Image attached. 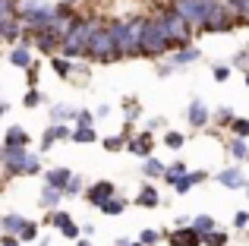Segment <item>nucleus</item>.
Returning <instances> with one entry per match:
<instances>
[{"label": "nucleus", "instance_id": "nucleus-1", "mask_svg": "<svg viewBox=\"0 0 249 246\" xmlns=\"http://www.w3.org/2000/svg\"><path fill=\"white\" fill-rule=\"evenodd\" d=\"M142 32H145V19H139V16L110 22V35H114L117 54H120V57L142 54Z\"/></svg>", "mask_w": 249, "mask_h": 246}, {"label": "nucleus", "instance_id": "nucleus-2", "mask_svg": "<svg viewBox=\"0 0 249 246\" xmlns=\"http://www.w3.org/2000/svg\"><path fill=\"white\" fill-rule=\"evenodd\" d=\"M98 22H101V19H85V16H79L73 22V29L67 32V38H63V44H60V51H63L67 60L89 57V44H91V38H95Z\"/></svg>", "mask_w": 249, "mask_h": 246}, {"label": "nucleus", "instance_id": "nucleus-3", "mask_svg": "<svg viewBox=\"0 0 249 246\" xmlns=\"http://www.w3.org/2000/svg\"><path fill=\"white\" fill-rule=\"evenodd\" d=\"M224 6V0H174V10L186 19L193 29H205V22Z\"/></svg>", "mask_w": 249, "mask_h": 246}, {"label": "nucleus", "instance_id": "nucleus-4", "mask_svg": "<svg viewBox=\"0 0 249 246\" xmlns=\"http://www.w3.org/2000/svg\"><path fill=\"white\" fill-rule=\"evenodd\" d=\"M167 51H174V41H170L167 29L161 25L158 16L145 19V32H142V54L145 57H164Z\"/></svg>", "mask_w": 249, "mask_h": 246}, {"label": "nucleus", "instance_id": "nucleus-5", "mask_svg": "<svg viewBox=\"0 0 249 246\" xmlns=\"http://www.w3.org/2000/svg\"><path fill=\"white\" fill-rule=\"evenodd\" d=\"M89 60L91 63H114V60H120L114 35H110V22H104V19L98 22L95 38H91V44H89Z\"/></svg>", "mask_w": 249, "mask_h": 246}, {"label": "nucleus", "instance_id": "nucleus-6", "mask_svg": "<svg viewBox=\"0 0 249 246\" xmlns=\"http://www.w3.org/2000/svg\"><path fill=\"white\" fill-rule=\"evenodd\" d=\"M155 16L161 19V25L167 29V35H170V41H174V51H180V48H189V35H193V25L186 22V19L180 16V13L174 10V6H167V10H161V13H155Z\"/></svg>", "mask_w": 249, "mask_h": 246}, {"label": "nucleus", "instance_id": "nucleus-7", "mask_svg": "<svg viewBox=\"0 0 249 246\" xmlns=\"http://www.w3.org/2000/svg\"><path fill=\"white\" fill-rule=\"evenodd\" d=\"M29 148H0V161H3V174L6 177H25L29 174Z\"/></svg>", "mask_w": 249, "mask_h": 246}, {"label": "nucleus", "instance_id": "nucleus-8", "mask_svg": "<svg viewBox=\"0 0 249 246\" xmlns=\"http://www.w3.org/2000/svg\"><path fill=\"white\" fill-rule=\"evenodd\" d=\"M114 196H117V186L110 183V180H98V183H91L89 190H85V199H89L95 209H101V205L110 202Z\"/></svg>", "mask_w": 249, "mask_h": 246}, {"label": "nucleus", "instance_id": "nucleus-9", "mask_svg": "<svg viewBox=\"0 0 249 246\" xmlns=\"http://www.w3.org/2000/svg\"><path fill=\"white\" fill-rule=\"evenodd\" d=\"M48 224H51V228H57L63 237H67V240H76V243H79V228L73 224V218H70L67 211H60V209H57V211H48Z\"/></svg>", "mask_w": 249, "mask_h": 246}, {"label": "nucleus", "instance_id": "nucleus-10", "mask_svg": "<svg viewBox=\"0 0 249 246\" xmlns=\"http://www.w3.org/2000/svg\"><path fill=\"white\" fill-rule=\"evenodd\" d=\"M212 117H214V114L208 111V105H205V101H199V98H196L193 105H189V111H186L189 126H196V129H205L208 123H212Z\"/></svg>", "mask_w": 249, "mask_h": 246}, {"label": "nucleus", "instance_id": "nucleus-11", "mask_svg": "<svg viewBox=\"0 0 249 246\" xmlns=\"http://www.w3.org/2000/svg\"><path fill=\"white\" fill-rule=\"evenodd\" d=\"M167 240H170V246H202L205 243L202 234L193 228V224H189V228H177V234H170Z\"/></svg>", "mask_w": 249, "mask_h": 246}, {"label": "nucleus", "instance_id": "nucleus-12", "mask_svg": "<svg viewBox=\"0 0 249 246\" xmlns=\"http://www.w3.org/2000/svg\"><path fill=\"white\" fill-rule=\"evenodd\" d=\"M126 148H129L133 155L148 158V155H152V148H155V133H139V136H133V139L126 142Z\"/></svg>", "mask_w": 249, "mask_h": 246}, {"label": "nucleus", "instance_id": "nucleus-13", "mask_svg": "<svg viewBox=\"0 0 249 246\" xmlns=\"http://www.w3.org/2000/svg\"><path fill=\"white\" fill-rule=\"evenodd\" d=\"M76 177V174L73 171H70V167H51V171L48 174H44V180H48V186H54V190H67V186H70V180H73Z\"/></svg>", "mask_w": 249, "mask_h": 246}, {"label": "nucleus", "instance_id": "nucleus-14", "mask_svg": "<svg viewBox=\"0 0 249 246\" xmlns=\"http://www.w3.org/2000/svg\"><path fill=\"white\" fill-rule=\"evenodd\" d=\"M218 183L227 186V190H246V180H243V171L240 167H224L218 174Z\"/></svg>", "mask_w": 249, "mask_h": 246}, {"label": "nucleus", "instance_id": "nucleus-15", "mask_svg": "<svg viewBox=\"0 0 249 246\" xmlns=\"http://www.w3.org/2000/svg\"><path fill=\"white\" fill-rule=\"evenodd\" d=\"M25 224H29V221H25L22 215H3V218H0V234H3V237H19L25 230Z\"/></svg>", "mask_w": 249, "mask_h": 246}, {"label": "nucleus", "instance_id": "nucleus-16", "mask_svg": "<svg viewBox=\"0 0 249 246\" xmlns=\"http://www.w3.org/2000/svg\"><path fill=\"white\" fill-rule=\"evenodd\" d=\"M60 139H73V129H70L67 123H54V126L41 136V148H51L54 142H60Z\"/></svg>", "mask_w": 249, "mask_h": 246}, {"label": "nucleus", "instance_id": "nucleus-17", "mask_svg": "<svg viewBox=\"0 0 249 246\" xmlns=\"http://www.w3.org/2000/svg\"><path fill=\"white\" fill-rule=\"evenodd\" d=\"M199 48H193V44H189V48H180V51H174V57H170V67L174 70H180V67H189V63H196L199 60Z\"/></svg>", "mask_w": 249, "mask_h": 246}, {"label": "nucleus", "instance_id": "nucleus-18", "mask_svg": "<svg viewBox=\"0 0 249 246\" xmlns=\"http://www.w3.org/2000/svg\"><path fill=\"white\" fill-rule=\"evenodd\" d=\"M10 63H13V67H19V70H25V73L35 67V60H32V51L25 48V44H19V48L10 51Z\"/></svg>", "mask_w": 249, "mask_h": 246}, {"label": "nucleus", "instance_id": "nucleus-19", "mask_svg": "<svg viewBox=\"0 0 249 246\" xmlns=\"http://www.w3.org/2000/svg\"><path fill=\"white\" fill-rule=\"evenodd\" d=\"M3 145H10V148H29V133H25L22 126H10L3 133Z\"/></svg>", "mask_w": 249, "mask_h": 246}, {"label": "nucleus", "instance_id": "nucleus-20", "mask_svg": "<svg viewBox=\"0 0 249 246\" xmlns=\"http://www.w3.org/2000/svg\"><path fill=\"white\" fill-rule=\"evenodd\" d=\"M158 202H161V196H158V190H155V183H145L139 190V196H136V205H142V209H155Z\"/></svg>", "mask_w": 249, "mask_h": 246}, {"label": "nucleus", "instance_id": "nucleus-21", "mask_svg": "<svg viewBox=\"0 0 249 246\" xmlns=\"http://www.w3.org/2000/svg\"><path fill=\"white\" fill-rule=\"evenodd\" d=\"M205 177H208L205 171H193V174H186V177H180V180H177V183H174V190H177V193L183 196V193H189V190H193L196 183H202Z\"/></svg>", "mask_w": 249, "mask_h": 246}, {"label": "nucleus", "instance_id": "nucleus-22", "mask_svg": "<svg viewBox=\"0 0 249 246\" xmlns=\"http://www.w3.org/2000/svg\"><path fill=\"white\" fill-rule=\"evenodd\" d=\"M60 199H63V193H60V190H54V186H48V183H44V190H41V209L57 211Z\"/></svg>", "mask_w": 249, "mask_h": 246}, {"label": "nucleus", "instance_id": "nucleus-23", "mask_svg": "<svg viewBox=\"0 0 249 246\" xmlns=\"http://www.w3.org/2000/svg\"><path fill=\"white\" fill-rule=\"evenodd\" d=\"M51 70H54L57 76H63V79L76 76V67H73V60H67V57H51Z\"/></svg>", "mask_w": 249, "mask_h": 246}, {"label": "nucleus", "instance_id": "nucleus-24", "mask_svg": "<svg viewBox=\"0 0 249 246\" xmlns=\"http://www.w3.org/2000/svg\"><path fill=\"white\" fill-rule=\"evenodd\" d=\"M227 152H231V158H237V161H246V158H249L246 139H237V136H233V139L227 142Z\"/></svg>", "mask_w": 249, "mask_h": 246}, {"label": "nucleus", "instance_id": "nucleus-25", "mask_svg": "<svg viewBox=\"0 0 249 246\" xmlns=\"http://www.w3.org/2000/svg\"><path fill=\"white\" fill-rule=\"evenodd\" d=\"M142 174H145V177H164L167 167L161 164L158 158H145V161H142Z\"/></svg>", "mask_w": 249, "mask_h": 246}, {"label": "nucleus", "instance_id": "nucleus-26", "mask_svg": "<svg viewBox=\"0 0 249 246\" xmlns=\"http://www.w3.org/2000/svg\"><path fill=\"white\" fill-rule=\"evenodd\" d=\"M76 114H79V111H73V107H67V105H57V107H51V120H54V123L76 120Z\"/></svg>", "mask_w": 249, "mask_h": 246}, {"label": "nucleus", "instance_id": "nucleus-27", "mask_svg": "<svg viewBox=\"0 0 249 246\" xmlns=\"http://www.w3.org/2000/svg\"><path fill=\"white\" fill-rule=\"evenodd\" d=\"M73 142H82V145H89V142H98L95 126H76V129H73Z\"/></svg>", "mask_w": 249, "mask_h": 246}, {"label": "nucleus", "instance_id": "nucleus-28", "mask_svg": "<svg viewBox=\"0 0 249 246\" xmlns=\"http://www.w3.org/2000/svg\"><path fill=\"white\" fill-rule=\"evenodd\" d=\"M186 174H189V171H186V164H183V161H174V164H170V167H167V174H164V180H167V183H170V186H174V183H177V180H180V177H186Z\"/></svg>", "mask_w": 249, "mask_h": 246}, {"label": "nucleus", "instance_id": "nucleus-29", "mask_svg": "<svg viewBox=\"0 0 249 246\" xmlns=\"http://www.w3.org/2000/svg\"><path fill=\"white\" fill-rule=\"evenodd\" d=\"M164 145L170 148V152H180V148L186 145V136H183V133H174V129H170V133H164Z\"/></svg>", "mask_w": 249, "mask_h": 246}, {"label": "nucleus", "instance_id": "nucleus-30", "mask_svg": "<svg viewBox=\"0 0 249 246\" xmlns=\"http://www.w3.org/2000/svg\"><path fill=\"white\" fill-rule=\"evenodd\" d=\"M123 209H126V202L114 196V199H110V202H104V205H101V209H98V211H104V215H110V218H114V215H120Z\"/></svg>", "mask_w": 249, "mask_h": 246}, {"label": "nucleus", "instance_id": "nucleus-31", "mask_svg": "<svg viewBox=\"0 0 249 246\" xmlns=\"http://www.w3.org/2000/svg\"><path fill=\"white\" fill-rule=\"evenodd\" d=\"M193 228L199 230L202 237H205V234H212V230H214V221H212L208 215H199V218H193Z\"/></svg>", "mask_w": 249, "mask_h": 246}, {"label": "nucleus", "instance_id": "nucleus-32", "mask_svg": "<svg viewBox=\"0 0 249 246\" xmlns=\"http://www.w3.org/2000/svg\"><path fill=\"white\" fill-rule=\"evenodd\" d=\"M126 142L129 139L123 133L120 136H107V139H104V148H107V152H120V148H126Z\"/></svg>", "mask_w": 249, "mask_h": 246}, {"label": "nucleus", "instance_id": "nucleus-33", "mask_svg": "<svg viewBox=\"0 0 249 246\" xmlns=\"http://www.w3.org/2000/svg\"><path fill=\"white\" fill-rule=\"evenodd\" d=\"M231 133L237 136V139H246V136H249V120L246 117H237V120L231 123Z\"/></svg>", "mask_w": 249, "mask_h": 246}, {"label": "nucleus", "instance_id": "nucleus-34", "mask_svg": "<svg viewBox=\"0 0 249 246\" xmlns=\"http://www.w3.org/2000/svg\"><path fill=\"white\" fill-rule=\"evenodd\" d=\"M212 120L218 123V126H231V123L237 120V117H233V114H231V107H218V111H214V117H212Z\"/></svg>", "mask_w": 249, "mask_h": 246}, {"label": "nucleus", "instance_id": "nucleus-35", "mask_svg": "<svg viewBox=\"0 0 249 246\" xmlns=\"http://www.w3.org/2000/svg\"><path fill=\"white\" fill-rule=\"evenodd\" d=\"M202 240H205V246H224V243H227V234H224V230H218V228H214L212 234H205Z\"/></svg>", "mask_w": 249, "mask_h": 246}, {"label": "nucleus", "instance_id": "nucleus-36", "mask_svg": "<svg viewBox=\"0 0 249 246\" xmlns=\"http://www.w3.org/2000/svg\"><path fill=\"white\" fill-rule=\"evenodd\" d=\"M158 240H161V234H158V230H155V228L142 230V237H139V243H142V246H155Z\"/></svg>", "mask_w": 249, "mask_h": 246}, {"label": "nucleus", "instance_id": "nucleus-37", "mask_svg": "<svg viewBox=\"0 0 249 246\" xmlns=\"http://www.w3.org/2000/svg\"><path fill=\"white\" fill-rule=\"evenodd\" d=\"M79 193H82V177H73V180H70V186L63 190V196L73 199V196H79Z\"/></svg>", "mask_w": 249, "mask_h": 246}, {"label": "nucleus", "instance_id": "nucleus-38", "mask_svg": "<svg viewBox=\"0 0 249 246\" xmlns=\"http://www.w3.org/2000/svg\"><path fill=\"white\" fill-rule=\"evenodd\" d=\"M35 237H38V224H35V221H29V224H25V230L19 234V240L29 243V240H35Z\"/></svg>", "mask_w": 249, "mask_h": 246}, {"label": "nucleus", "instance_id": "nucleus-39", "mask_svg": "<svg viewBox=\"0 0 249 246\" xmlns=\"http://www.w3.org/2000/svg\"><path fill=\"white\" fill-rule=\"evenodd\" d=\"M41 105V92H38V88H29V92H25V107H38Z\"/></svg>", "mask_w": 249, "mask_h": 246}, {"label": "nucleus", "instance_id": "nucleus-40", "mask_svg": "<svg viewBox=\"0 0 249 246\" xmlns=\"http://www.w3.org/2000/svg\"><path fill=\"white\" fill-rule=\"evenodd\" d=\"M231 67H237V70H243V73H249V54H246V51H240L237 60H233Z\"/></svg>", "mask_w": 249, "mask_h": 246}, {"label": "nucleus", "instance_id": "nucleus-41", "mask_svg": "<svg viewBox=\"0 0 249 246\" xmlns=\"http://www.w3.org/2000/svg\"><path fill=\"white\" fill-rule=\"evenodd\" d=\"M91 120H95L91 111H79V114H76V126H91Z\"/></svg>", "mask_w": 249, "mask_h": 246}, {"label": "nucleus", "instance_id": "nucleus-42", "mask_svg": "<svg viewBox=\"0 0 249 246\" xmlns=\"http://www.w3.org/2000/svg\"><path fill=\"white\" fill-rule=\"evenodd\" d=\"M214 79H218V82L231 79V67H214Z\"/></svg>", "mask_w": 249, "mask_h": 246}, {"label": "nucleus", "instance_id": "nucleus-43", "mask_svg": "<svg viewBox=\"0 0 249 246\" xmlns=\"http://www.w3.org/2000/svg\"><path fill=\"white\" fill-rule=\"evenodd\" d=\"M233 224H237V228H246L249 224V211H237V215H233Z\"/></svg>", "mask_w": 249, "mask_h": 246}, {"label": "nucleus", "instance_id": "nucleus-44", "mask_svg": "<svg viewBox=\"0 0 249 246\" xmlns=\"http://www.w3.org/2000/svg\"><path fill=\"white\" fill-rule=\"evenodd\" d=\"M139 105H136V101H133V105H126V120H136V117H139Z\"/></svg>", "mask_w": 249, "mask_h": 246}, {"label": "nucleus", "instance_id": "nucleus-45", "mask_svg": "<svg viewBox=\"0 0 249 246\" xmlns=\"http://www.w3.org/2000/svg\"><path fill=\"white\" fill-rule=\"evenodd\" d=\"M0 237H3V234H0ZM19 243H22L19 237H3V240H0V246H19Z\"/></svg>", "mask_w": 249, "mask_h": 246}, {"label": "nucleus", "instance_id": "nucleus-46", "mask_svg": "<svg viewBox=\"0 0 249 246\" xmlns=\"http://www.w3.org/2000/svg\"><path fill=\"white\" fill-rule=\"evenodd\" d=\"M170 73H174V67H170V63H161V67H158V76H170Z\"/></svg>", "mask_w": 249, "mask_h": 246}, {"label": "nucleus", "instance_id": "nucleus-47", "mask_svg": "<svg viewBox=\"0 0 249 246\" xmlns=\"http://www.w3.org/2000/svg\"><path fill=\"white\" fill-rule=\"evenodd\" d=\"M114 246H142V243H133V240H117Z\"/></svg>", "mask_w": 249, "mask_h": 246}, {"label": "nucleus", "instance_id": "nucleus-48", "mask_svg": "<svg viewBox=\"0 0 249 246\" xmlns=\"http://www.w3.org/2000/svg\"><path fill=\"white\" fill-rule=\"evenodd\" d=\"M76 246H91V240H89V237H82V240L76 243Z\"/></svg>", "mask_w": 249, "mask_h": 246}, {"label": "nucleus", "instance_id": "nucleus-49", "mask_svg": "<svg viewBox=\"0 0 249 246\" xmlns=\"http://www.w3.org/2000/svg\"><path fill=\"white\" fill-rule=\"evenodd\" d=\"M3 114H6V101L0 98V117H3Z\"/></svg>", "mask_w": 249, "mask_h": 246}, {"label": "nucleus", "instance_id": "nucleus-50", "mask_svg": "<svg viewBox=\"0 0 249 246\" xmlns=\"http://www.w3.org/2000/svg\"><path fill=\"white\" fill-rule=\"evenodd\" d=\"M246 88H249V73H246Z\"/></svg>", "mask_w": 249, "mask_h": 246}, {"label": "nucleus", "instance_id": "nucleus-51", "mask_svg": "<svg viewBox=\"0 0 249 246\" xmlns=\"http://www.w3.org/2000/svg\"><path fill=\"white\" fill-rule=\"evenodd\" d=\"M246 193H249V183H246Z\"/></svg>", "mask_w": 249, "mask_h": 246}, {"label": "nucleus", "instance_id": "nucleus-52", "mask_svg": "<svg viewBox=\"0 0 249 246\" xmlns=\"http://www.w3.org/2000/svg\"><path fill=\"white\" fill-rule=\"evenodd\" d=\"M0 164H3V161H0Z\"/></svg>", "mask_w": 249, "mask_h": 246}, {"label": "nucleus", "instance_id": "nucleus-53", "mask_svg": "<svg viewBox=\"0 0 249 246\" xmlns=\"http://www.w3.org/2000/svg\"><path fill=\"white\" fill-rule=\"evenodd\" d=\"M246 161H249V158H246Z\"/></svg>", "mask_w": 249, "mask_h": 246}]
</instances>
